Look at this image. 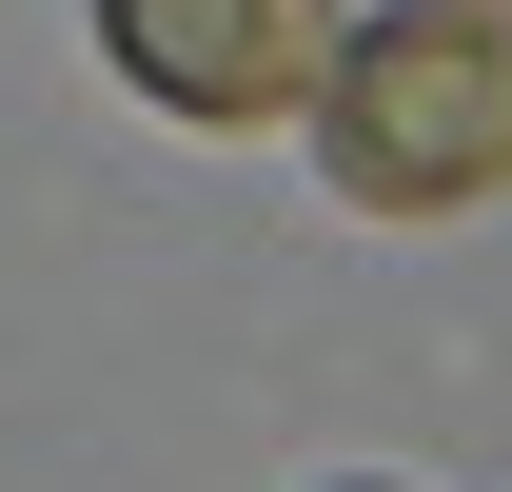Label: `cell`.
<instances>
[{"instance_id":"6da1fadb","label":"cell","mask_w":512,"mask_h":492,"mask_svg":"<svg viewBox=\"0 0 512 492\" xmlns=\"http://www.w3.org/2000/svg\"><path fill=\"white\" fill-rule=\"evenodd\" d=\"M316 138L355 217H473L512 197V0H375L316 60Z\"/></svg>"},{"instance_id":"7a4b0ae2","label":"cell","mask_w":512,"mask_h":492,"mask_svg":"<svg viewBox=\"0 0 512 492\" xmlns=\"http://www.w3.org/2000/svg\"><path fill=\"white\" fill-rule=\"evenodd\" d=\"M99 60L197 138H256V119H316V60H335V0H99Z\"/></svg>"}]
</instances>
